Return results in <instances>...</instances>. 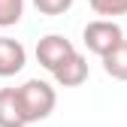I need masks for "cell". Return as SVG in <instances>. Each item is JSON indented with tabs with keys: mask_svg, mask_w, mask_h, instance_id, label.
<instances>
[{
	"mask_svg": "<svg viewBox=\"0 0 127 127\" xmlns=\"http://www.w3.org/2000/svg\"><path fill=\"white\" fill-rule=\"evenodd\" d=\"M18 100H21V109H24L27 124H36V121H45L55 112L58 91L45 82V79H27V82L18 88Z\"/></svg>",
	"mask_w": 127,
	"mask_h": 127,
	"instance_id": "6da1fadb",
	"label": "cell"
},
{
	"mask_svg": "<svg viewBox=\"0 0 127 127\" xmlns=\"http://www.w3.org/2000/svg\"><path fill=\"white\" fill-rule=\"evenodd\" d=\"M121 39H124V30H121V24H118L115 18H97V21H88L85 30H82L85 49H88L91 55H97V58L109 55Z\"/></svg>",
	"mask_w": 127,
	"mask_h": 127,
	"instance_id": "7a4b0ae2",
	"label": "cell"
},
{
	"mask_svg": "<svg viewBox=\"0 0 127 127\" xmlns=\"http://www.w3.org/2000/svg\"><path fill=\"white\" fill-rule=\"evenodd\" d=\"M73 52H76V45H73L67 36H61V33H45V36L36 42V61H39L49 73L58 67V64H64Z\"/></svg>",
	"mask_w": 127,
	"mask_h": 127,
	"instance_id": "3957f363",
	"label": "cell"
},
{
	"mask_svg": "<svg viewBox=\"0 0 127 127\" xmlns=\"http://www.w3.org/2000/svg\"><path fill=\"white\" fill-rule=\"evenodd\" d=\"M52 76H55V82L61 88H79V85L88 82V61L79 52H73L64 64H58V67L52 70Z\"/></svg>",
	"mask_w": 127,
	"mask_h": 127,
	"instance_id": "277c9868",
	"label": "cell"
},
{
	"mask_svg": "<svg viewBox=\"0 0 127 127\" xmlns=\"http://www.w3.org/2000/svg\"><path fill=\"white\" fill-rule=\"evenodd\" d=\"M24 64H27L24 45L12 36H0V79H9L15 73H21Z\"/></svg>",
	"mask_w": 127,
	"mask_h": 127,
	"instance_id": "5b68a950",
	"label": "cell"
},
{
	"mask_svg": "<svg viewBox=\"0 0 127 127\" xmlns=\"http://www.w3.org/2000/svg\"><path fill=\"white\" fill-rule=\"evenodd\" d=\"M0 127H27L18 88H0Z\"/></svg>",
	"mask_w": 127,
	"mask_h": 127,
	"instance_id": "8992f818",
	"label": "cell"
},
{
	"mask_svg": "<svg viewBox=\"0 0 127 127\" xmlns=\"http://www.w3.org/2000/svg\"><path fill=\"white\" fill-rule=\"evenodd\" d=\"M100 61H103L106 76L118 79V82H127V39H121L115 49L109 52V55H103Z\"/></svg>",
	"mask_w": 127,
	"mask_h": 127,
	"instance_id": "52a82bcc",
	"label": "cell"
},
{
	"mask_svg": "<svg viewBox=\"0 0 127 127\" xmlns=\"http://www.w3.org/2000/svg\"><path fill=\"white\" fill-rule=\"evenodd\" d=\"M24 15V0H0V27H15Z\"/></svg>",
	"mask_w": 127,
	"mask_h": 127,
	"instance_id": "ba28073f",
	"label": "cell"
},
{
	"mask_svg": "<svg viewBox=\"0 0 127 127\" xmlns=\"http://www.w3.org/2000/svg\"><path fill=\"white\" fill-rule=\"evenodd\" d=\"M91 9L100 15V18H118L127 15V0H88Z\"/></svg>",
	"mask_w": 127,
	"mask_h": 127,
	"instance_id": "9c48e42d",
	"label": "cell"
},
{
	"mask_svg": "<svg viewBox=\"0 0 127 127\" xmlns=\"http://www.w3.org/2000/svg\"><path fill=\"white\" fill-rule=\"evenodd\" d=\"M33 6L42 15H64V12L73 6V0H33Z\"/></svg>",
	"mask_w": 127,
	"mask_h": 127,
	"instance_id": "30bf717a",
	"label": "cell"
}]
</instances>
